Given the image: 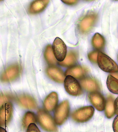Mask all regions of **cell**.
<instances>
[{
    "label": "cell",
    "instance_id": "7c38bea8",
    "mask_svg": "<svg viewBox=\"0 0 118 132\" xmlns=\"http://www.w3.org/2000/svg\"><path fill=\"white\" fill-rule=\"evenodd\" d=\"M48 76L57 82L63 83L65 80V75L60 68L55 66L48 67L46 70Z\"/></svg>",
    "mask_w": 118,
    "mask_h": 132
},
{
    "label": "cell",
    "instance_id": "ffe728a7",
    "mask_svg": "<svg viewBox=\"0 0 118 132\" xmlns=\"http://www.w3.org/2000/svg\"><path fill=\"white\" fill-rule=\"evenodd\" d=\"M92 44L95 48L98 50L103 48L105 45V40L102 35L96 33L92 39Z\"/></svg>",
    "mask_w": 118,
    "mask_h": 132
},
{
    "label": "cell",
    "instance_id": "30bf717a",
    "mask_svg": "<svg viewBox=\"0 0 118 132\" xmlns=\"http://www.w3.org/2000/svg\"><path fill=\"white\" fill-rule=\"evenodd\" d=\"M88 97L92 105L97 110L99 111L104 110L106 101L104 96L99 91L90 92Z\"/></svg>",
    "mask_w": 118,
    "mask_h": 132
},
{
    "label": "cell",
    "instance_id": "ac0fdd59",
    "mask_svg": "<svg viewBox=\"0 0 118 132\" xmlns=\"http://www.w3.org/2000/svg\"><path fill=\"white\" fill-rule=\"evenodd\" d=\"M77 59V53L75 51H70L68 53L63 61L60 62L59 64L63 67H70L76 63Z\"/></svg>",
    "mask_w": 118,
    "mask_h": 132
},
{
    "label": "cell",
    "instance_id": "2e32d148",
    "mask_svg": "<svg viewBox=\"0 0 118 132\" xmlns=\"http://www.w3.org/2000/svg\"><path fill=\"white\" fill-rule=\"evenodd\" d=\"M58 102V97L55 92H52L45 98L44 102V106L45 109L52 111L54 109Z\"/></svg>",
    "mask_w": 118,
    "mask_h": 132
},
{
    "label": "cell",
    "instance_id": "7402d4cb",
    "mask_svg": "<svg viewBox=\"0 0 118 132\" xmlns=\"http://www.w3.org/2000/svg\"><path fill=\"white\" fill-rule=\"evenodd\" d=\"M36 123V117L33 112H27L25 114L22 120V124L24 128H28L30 124Z\"/></svg>",
    "mask_w": 118,
    "mask_h": 132
},
{
    "label": "cell",
    "instance_id": "d6986e66",
    "mask_svg": "<svg viewBox=\"0 0 118 132\" xmlns=\"http://www.w3.org/2000/svg\"><path fill=\"white\" fill-rule=\"evenodd\" d=\"M107 87L110 92L118 94V80L112 75L108 76L106 81Z\"/></svg>",
    "mask_w": 118,
    "mask_h": 132
},
{
    "label": "cell",
    "instance_id": "3957f363",
    "mask_svg": "<svg viewBox=\"0 0 118 132\" xmlns=\"http://www.w3.org/2000/svg\"><path fill=\"white\" fill-rule=\"evenodd\" d=\"M94 109L92 106H85L74 111L71 117L78 123H84L91 119L94 113Z\"/></svg>",
    "mask_w": 118,
    "mask_h": 132
},
{
    "label": "cell",
    "instance_id": "ba28073f",
    "mask_svg": "<svg viewBox=\"0 0 118 132\" xmlns=\"http://www.w3.org/2000/svg\"><path fill=\"white\" fill-rule=\"evenodd\" d=\"M53 49L56 59L59 62L63 61L66 56L67 48L65 43L61 38H55L53 42Z\"/></svg>",
    "mask_w": 118,
    "mask_h": 132
},
{
    "label": "cell",
    "instance_id": "f1b7e54d",
    "mask_svg": "<svg viewBox=\"0 0 118 132\" xmlns=\"http://www.w3.org/2000/svg\"><path fill=\"white\" fill-rule=\"evenodd\" d=\"M112 76L115 78H116L118 80V73H112Z\"/></svg>",
    "mask_w": 118,
    "mask_h": 132
},
{
    "label": "cell",
    "instance_id": "8fae6325",
    "mask_svg": "<svg viewBox=\"0 0 118 132\" xmlns=\"http://www.w3.org/2000/svg\"><path fill=\"white\" fill-rule=\"evenodd\" d=\"M80 82L81 86L86 91L92 92L100 90L99 82L94 78L85 77L81 79Z\"/></svg>",
    "mask_w": 118,
    "mask_h": 132
},
{
    "label": "cell",
    "instance_id": "4fadbf2b",
    "mask_svg": "<svg viewBox=\"0 0 118 132\" xmlns=\"http://www.w3.org/2000/svg\"><path fill=\"white\" fill-rule=\"evenodd\" d=\"M88 71V70L86 67L79 65H75L67 69L65 72V75L71 76L75 79H81L85 77Z\"/></svg>",
    "mask_w": 118,
    "mask_h": 132
},
{
    "label": "cell",
    "instance_id": "f546056e",
    "mask_svg": "<svg viewBox=\"0 0 118 132\" xmlns=\"http://www.w3.org/2000/svg\"><path fill=\"white\" fill-rule=\"evenodd\" d=\"M0 132H7L6 130L3 128H2V127L0 128Z\"/></svg>",
    "mask_w": 118,
    "mask_h": 132
},
{
    "label": "cell",
    "instance_id": "52a82bcc",
    "mask_svg": "<svg viewBox=\"0 0 118 132\" xmlns=\"http://www.w3.org/2000/svg\"><path fill=\"white\" fill-rule=\"evenodd\" d=\"M21 67L19 64L10 65L3 72L1 77L2 81L8 82L13 81L20 76Z\"/></svg>",
    "mask_w": 118,
    "mask_h": 132
},
{
    "label": "cell",
    "instance_id": "8992f818",
    "mask_svg": "<svg viewBox=\"0 0 118 132\" xmlns=\"http://www.w3.org/2000/svg\"><path fill=\"white\" fill-rule=\"evenodd\" d=\"M64 87L68 93L71 96H78L83 93L82 86L75 78L67 76L64 81Z\"/></svg>",
    "mask_w": 118,
    "mask_h": 132
},
{
    "label": "cell",
    "instance_id": "277c9868",
    "mask_svg": "<svg viewBox=\"0 0 118 132\" xmlns=\"http://www.w3.org/2000/svg\"><path fill=\"white\" fill-rule=\"evenodd\" d=\"M70 110L69 103L67 100L64 101L57 106L54 113L56 124L60 126L65 122L69 116Z\"/></svg>",
    "mask_w": 118,
    "mask_h": 132
},
{
    "label": "cell",
    "instance_id": "6da1fadb",
    "mask_svg": "<svg viewBox=\"0 0 118 132\" xmlns=\"http://www.w3.org/2000/svg\"><path fill=\"white\" fill-rule=\"evenodd\" d=\"M37 119L39 125L45 130L49 132H56L58 130L53 118L44 110L42 109L39 110Z\"/></svg>",
    "mask_w": 118,
    "mask_h": 132
},
{
    "label": "cell",
    "instance_id": "9a60e30c",
    "mask_svg": "<svg viewBox=\"0 0 118 132\" xmlns=\"http://www.w3.org/2000/svg\"><path fill=\"white\" fill-rule=\"evenodd\" d=\"M48 0L34 1L30 5L28 12L31 14H36L42 12L49 3Z\"/></svg>",
    "mask_w": 118,
    "mask_h": 132
},
{
    "label": "cell",
    "instance_id": "5bb4252c",
    "mask_svg": "<svg viewBox=\"0 0 118 132\" xmlns=\"http://www.w3.org/2000/svg\"><path fill=\"white\" fill-rule=\"evenodd\" d=\"M16 100L19 105L25 108L34 109L37 108V104L34 99L28 94L19 95Z\"/></svg>",
    "mask_w": 118,
    "mask_h": 132
},
{
    "label": "cell",
    "instance_id": "9c48e42d",
    "mask_svg": "<svg viewBox=\"0 0 118 132\" xmlns=\"http://www.w3.org/2000/svg\"><path fill=\"white\" fill-rule=\"evenodd\" d=\"M13 108L10 102H7L1 107L0 111V125L1 127L7 126L12 117Z\"/></svg>",
    "mask_w": 118,
    "mask_h": 132
},
{
    "label": "cell",
    "instance_id": "4316f807",
    "mask_svg": "<svg viewBox=\"0 0 118 132\" xmlns=\"http://www.w3.org/2000/svg\"><path fill=\"white\" fill-rule=\"evenodd\" d=\"M65 4L68 5H73L77 3L78 1L76 0H66V1H62Z\"/></svg>",
    "mask_w": 118,
    "mask_h": 132
},
{
    "label": "cell",
    "instance_id": "484cf974",
    "mask_svg": "<svg viewBox=\"0 0 118 132\" xmlns=\"http://www.w3.org/2000/svg\"><path fill=\"white\" fill-rule=\"evenodd\" d=\"M113 127L114 132H118V114L114 119Z\"/></svg>",
    "mask_w": 118,
    "mask_h": 132
},
{
    "label": "cell",
    "instance_id": "e0dca14e",
    "mask_svg": "<svg viewBox=\"0 0 118 132\" xmlns=\"http://www.w3.org/2000/svg\"><path fill=\"white\" fill-rule=\"evenodd\" d=\"M115 98L111 95H109L106 99L105 108V113L106 117L110 119L115 115V110L114 107Z\"/></svg>",
    "mask_w": 118,
    "mask_h": 132
},
{
    "label": "cell",
    "instance_id": "603a6c76",
    "mask_svg": "<svg viewBox=\"0 0 118 132\" xmlns=\"http://www.w3.org/2000/svg\"><path fill=\"white\" fill-rule=\"evenodd\" d=\"M98 52L97 51H93L88 54L89 60L93 63L97 62V57Z\"/></svg>",
    "mask_w": 118,
    "mask_h": 132
},
{
    "label": "cell",
    "instance_id": "cb8c5ba5",
    "mask_svg": "<svg viewBox=\"0 0 118 132\" xmlns=\"http://www.w3.org/2000/svg\"><path fill=\"white\" fill-rule=\"evenodd\" d=\"M12 99V96L10 94H4L1 97V105H2L5 103L8 102V101Z\"/></svg>",
    "mask_w": 118,
    "mask_h": 132
},
{
    "label": "cell",
    "instance_id": "83f0119b",
    "mask_svg": "<svg viewBox=\"0 0 118 132\" xmlns=\"http://www.w3.org/2000/svg\"><path fill=\"white\" fill-rule=\"evenodd\" d=\"M114 107H115V114H118V97L115 100L114 102Z\"/></svg>",
    "mask_w": 118,
    "mask_h": 132
},
{
    "label": "cell",
    "instance_id": "5b68a950",
    "mask_svg": "<svg viewBox=\"0 0 118 132\" xmlns=\"http://www.w3.org/2000/svg\"><path fill=\"white\" fill-rule=\"evenodd\" d=\"M97 14L90 12L82 18L78 24V29L83 34H86L91 30L98 19Z\"/></svg>",
    "mask_w": 118,
    "mask_h": 132
},
{
    "label": "cell",
    "instance_id": "44dd1931",
    "mask_svg": "<svg viewBox=\"0 0 118 132\" xmlns=\"http://www.w3.org/2000/svg\"><path fill=\"white\" fill-rule=\"evenodd\" d=\"M44 56L46 61L49 64H54L57 63V60L55 57L51 45L46 46L44 50Z\"/></svg>",
    "mask_w": 118,
    "mask_h": 132
},
{
    "label": "cell",
    "instance_id": "7a4b0ae2",
    "mask_svg": "<svg viewBox=\"0 0 118 132\" xmlns=\"http://www.w3.org/2000/svg\"><path fill=\"white\" fill-rule=\"evenodd\" d=\"M97 63L99 68L104 72L112 73L118 72L117 63L111 58L101 52H98Z\"/></svg>",
    "mask_w": 118,
    "mask_h": 132
},
{
    "label": "cell",
    "instance_id": "d4e9b609",
    "mask_svg": "<svg viewBox=\"0 0 118 132\" xmlns=\"http://www.w3.org/2000/svg\"><path fill=\"white\" fill-rule=\"evenodd\" d=\"M27 132H40V130L38 128L35 123H31L29 126Z\"/></svg>",
    "mask_w": 118,
    "mask_h": 132
},
{
    "label": "cell",
    "instance_id": "4dcf8cb0",
    "mask_svg": "<svg viewBox=\"0 0 118 132\" xmlns=\"http://www.w3.org/2000/svg\"></svg>",
    "mask_w": 118,
    "mask_h": 132
}]
</instances>
